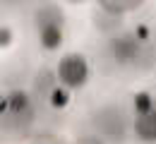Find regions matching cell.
I'll use <instances>...</instances> for the list:
<instances>
[{
    "label": "cell",
    "instance_id": "1",
    "mask_svg": "<svg viewBox=\"0 0 156 144\" xmlns=\"http://www.w3.org/2000/svg\"><path fill=\"white\" fill-rule=\"evenodd\" d=\"M62 10L58 5H41L36 10V26H39L41 46L53 51L62 43Z\"/></svg>",
    "mask_w": 156,
    "mask_h": 144
},
{
    "label": "cell",
    "instance_id": "2",
    "mask_svg": "<svg viewBox=\"0 0 156 144\" xmlns=\"http://www.w3.org/2000/svg\"><path fill=\"white\" fill-rule=\"evenodd\" d=\"M89 77V65L79 53H70L58 62V79L65 89H77Z\"/></svg>",
    "mask_w": 156,
    "mask_h": 144
},
{
    "label": "cell",
    "instance_id": "3",
    "mask_svg": "<svg viewBox=\"0 0 156 144\" xmlns=\"http://www.w3.org/2000/svg\"><path fill=\"white\" fill-rule=\"evenodd\" d=\"M137 132L144 139H156V111L144 113L137 118Z\"/></svg>",
    "mask_w": 156,
    "mask_h": 144
},
{
    "label": "cell",
    "instance_id": "4",
    "mask_svg": "<svg viewBox=\"0 0 156 144\" xmlns=\"http://www.w3.org/2000/svg\"><path fill=\"white\" fill-rule=\"evenodd\" d=\"M48 101L53 108H65L67 103H70V91L65 89V86H53L51 91H48Z\"/></svg>",
    "mask_w": 156,
    "mask_h": 144
},
{
    "label": "cell",
    "instance_id": "5",
    "mask_svg": "<svg viewBox=\"0 0 156 144\" xmlns=\"http://www.w3.org/2000/svg\"><path fill=\"white\" fill-rule=\"evenodd\" d=\"M113 48H115V55L120 60H125V58H130L132 53H135V39H130V36H122V39H118L113 43Z\"/></svg>",
    "mask_w": 156,
    "mask_h": 144
},
{
    "label": "cell",
    "instance_id": "6",
    "mask_svg": "<svg viewBox=\"0 0 156 144\" xmlns=\"http://www.w3.org/2000/svg\"><path fill=\"white\" fill-rule=\"evenodd\" d=\"M135 108L139 115H144V113H151L154 111V103H151V96L149 94H139L135 99Z\"/></svg>",
    "mask_w": 156,
    "mask_h": 144
},
{
    "label": "cell",
    "instance_id": "7",
    "mask_svg": "<svg viewBox=\"0 0 156 144\" xmlns=\"http://www.w3.org/2000/svg\"><path fill=\"white\" fill-rule=\"evenodd\" d=\"M12 41V29L10 26H0V46H7Z\"/></svg>",
    "mask_w": 156,
    "mask_h": 144
},
{
    "label": "cell",
    "instance_id": "8",
    "mask_svg": "<svg viewBox=\"0 0 156 144\" xmlns=\"http://www.w3.org/2000/svg\"><path fill=\"white\" fill-rule=\"evenodd\" d=\"M75 144H103L101 139H98L96 135H87V137H79Z\"/></svg>",
    "mask_w": 156,
    "mask_h": 144
},
{
    "label": "cell",
    "instance_id": "9",
    "mask_svg": "<svg viewBox=\"0 0 156 144\" xmlns=\"http://www.w3.org/2000/svg\"><path fill=\"white\" fill-rule=\"evenodd\" d=\"M137 31H139V39H147V36H149V34H147V26H139Z\"/></svg>",
    "mask_w": 156,
    "mask_h": 144
}]
</instances>
